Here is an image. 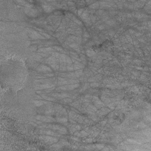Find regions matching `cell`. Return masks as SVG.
<instances>
[{
    "mask_svg": "<svg viewBox=\"0 0 151 151\" xmlns=\"http://www.w3.org/2000/svg\"><path fill=\"white\" fill-rule=\"evenodd\" d=\"M5 25L1 29V50L5 52V57H17L24 59L27 56L29 41L22 27L14 23Z\"/></svg>",
    "mask_w": 151,
    "mask_h": 151,
    "instance_id": "3957f363",
    "label": "cell"
},
{
    "mask_svg": "<svg viewBox=\"0 0 151 151\" xmlns=\"http://www.w3.org/2000/svg\"><path fill=\"white\" fill-rule=\"evenodd\" d=\"M31 79L24 60L5 57L1 61L0 81L4 91H17L24 88Z\"/></svg>",
    "mask_w": 151,
    "mask_h": 151,
    "instance_id": "7a4b0ae2",
    "label": "cell"
},
{
    "mask_svg": "<svg viewBox=\"0 0 151 151\" xmlns=\"http://www.w3.org/2000/svg\"><path fill=\"white\" fill-rule=\"evenodd\" d=\"M33 85L30 79L21 90L4 91L1 97V109L8 117L21 123H29L34 120L35 107Z\"/></svg>",
    "mask_w": 151,
    "mask_h": 151,
    "instance_id": "6da1fadb",
    "label": "cell"
}]
</instances>
